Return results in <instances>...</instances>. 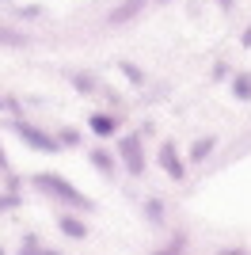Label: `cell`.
<instances>
[{
	"label": "cell",
	"mask_w": 251,
	"mask_h": 255,
	"mask_svg": "<svg viewBox=\"0 0 251 255\" xmlns=\"http://www.w3.org/2000/svg\"><path fill=\"white\" fill-rule=\"evenodd\" d=\"M31 187H34V191H42L46 198H53V202H61L65 210H76V213H92L95 210L92 198H88L76 183H69L65 175H57V171H34Z\"/></svg>",
	"instance_id": "obj_1"
},
{
	"label": "cell",
	"mask_w": 251,
	"mask_h": 255,
	"mask_svg": "<svg viewBox=\"0 0 251 255\" xmlns=\"http://www.w3.org/2000/svg\"><path fill=\"white\" fill-rule=\"evenodd\" d=\"M115 156H118V168H126L129 175H141V171L148 168L145 145H141V137H137V133H122V137H118Z\"/></svg>",
	"instance_id": "obj_2"
},
{
	"label": "cell",
	"mask_w": 251,
	"mask_h": 255,
	"mask_svg": "<svg viewBox=\"0 0 251 255\" xmlns=\"http://www.w3.org/2000/svg\"><path fill=\"white\" fill-rule=\"evenodd\" d=\"M11 133H15V137H19L27 149H34V152H57V149H61L53 133H46V129L31 126L27 118H11Z\"/></svg>",
	"instance_id": "obj_3"
},
{
	"label": "cell",
	"mask_w": 251,
	"mask_h": 255,
	"mask_svg": "<svg viewBox=\"0 0 251 255\" xmlns=\"http://www.w3.org/2000/svg\"><path fill=\"white\" fill-rule=\"evenodd\" d=\"M156 164H160V171H164L171 183L187 179V160H183V152H179L175 141H164V145L156 149Z\"/></svg>",
	"instance_id": "obj_4"
},
{
	"label": "cell",
	"mask_w": 251,
	"mask_h": 255,
	"mask_svg": "<svg viewBox=\"0 0 251 255\" xmlns=\"http://www.w3.org/2000/svg\"><path fill=\"white\" fill-rule=\"evenodd\" d=\"M57 229H61V236H69V240H84V236H88L84 213H76V210H65V213H57Z\"/></svg>",
	"instance_id": "obj_5"
},
{
	"label": "cell",
	"mask_w": 251,
	"mask_h": 255,
	"mask_svg": "<svg viewBox=\"0 0 251 255\" xmlns=\"http://www.w3.org/2000/svg\"><path fill=\"white\" fill-rule=\"evenodd\" d=\"M88 129H92L95 137H118V118L107 115V111H95V115H88Z\"/></svg>",
	"instance_id": "obj_6"
},
{
	"label": "cell",
	"mask_w": 251,
	"mask_h": 255,
	"mask_svg": "<svg viewBox=\"0 0 251 255\" xmlns=\"http://www.w3.org/2000/svg\"><path fill=\"white\" fill-rule=\"evenodd\" d=\"M145 4H148V0H122V4H118V8L107 15V23H111V27H122V23H129L137 11L145 8Z\"/></svg>",
	"instance_id": "obj_7"
},
{
	"label": "cell",
	"mask_w": 251,
	"mask_h": 255,
	"mask_svg": "<svg viewBox=\"0 0 251 255\" xmlns=\"http://www.w3.org/2000/svg\"><path fill=\"white\" fill-rule=\"evenodd\" d=\"M213 149H217V137L213 133H202L194 145H190V156H187V164H206L209 156H213Z\"/></svg>",
	"instance_id": "obj_8"
},
{
	"label": "cell",
	"mask_w": 251,
	"mask_h": 255,
	"mask_svg": "<svg viewBox=\"0 0 251 255\" xmlns=\"http://www.w3.org/2000/svg\"><path fill=\"white\" fill-rule=\"evenodd\" d=\"M92 168L99 171V175H107V179H111V175L118 171V156H115L111 149H103V145H99V149H92Z\"/></svg>",
	"instance_id": "obj_9"
},
{
	"label": "cell",
	"mask_w": 251,
	"mask_h": 255,
	"mask_svg": "<svg viewBox=\"0 0 251 255\" xmlns=\"http://www.w3.org/2000/svg\"><path fill=\"white\" fill-rule=\"evenodd\" d=\"M229 88H232V96L240 99V103H251V73H232Z\"/></svg>",
	"instance_id": "obj_10"
},
{
	"label": "cell",
	"mask_w": 251,
	"mask_h": 255,
	"mask_svg": "<svg viewBox=\"0 0 251 255\" xmlns=\"http://www.w3.org/2000/svg\"><path fill=\"white\" fill-rule=\"evenodd\" d=\"M148 255H187V236L175 233L171 240H167L164 248H156V252H148Z\"/></svg>",
	"instance_id": "obj_11"
},
{
	"label": "cell",
	"mask_w": 251,
	"mask_h": 255,
	"mask_svg": "<svg viewBox=\"0 0 251 255\" xmlns=\"http://www.w3.org/2000/svg\"><path fill=\"white\" fill-rule=\"evenodd\" d=\"M69 84H73L76 92H95V76H88V73H69Z\"/></svg>",
	"instance_id": "obj_12"
},
{
	"label": "cell",
	"mask_w": 251,
	"mask_h": 255,
	"mask_svg": "<svg viewBox=\"0 0 251 255\" xmlns=\"http://www.w3.org/2000/svg\"><path fill=\"white\" fill-rule=\"evenodd\" d=\"M15 255H61V252H57V248H42V244H34V240H27Z\"/></svg>",
	"instance_id": "obj_13"
},
{
	"label": "cell",
	"mask_w": 251,
	"mask_h": 255,
	"mask_svg": "<svg viewBox=\"0 0 251 255\" xmlns=\"http://www.w3.org/2000/svg\"><path fill=\"white\" fill-rule=\"evenodd\" d=\"M0 46H27L19 31H11V27H0Z\"/></svg>",
	"instance_id": "obj_14"
},
{
	"label": "cell",
	"mask_w": 251,
	"mask_h": 255,
	"mask_svg": "<svg viewBox=\"0 0 251 255\" xmlns=\"http://www.w3.org/2000/svg\"><path fill=\"white\" fill-rule=\"evenodd\" d=\"M57 145H61V149H76V145H80V133H76V129H57Z\"/></svg>",
	"instance_id": "obj_15"
},
{
	"label": "cell",
	"mask_w": 251,
	"mask_h": 255,
	"mask_svg": "<svg viewBox=\"0 0 251 255\" xmlns=\"http://www.w3.org/2000/svg\"><path fill=\"white\" fill-rule=\"evenodd\" d=\"M145 213H148V217H152L156 225H164V206H160L156 198H152V202H145Z\"/></svg>",
	"instance_id": "obj_16"
},
{
	"label": "cell",
	"mask_w": 251,
	"mask_h": 255,
	"mask_svg": "<svg viewBox=\"0 0 251 255\" xmlns=\"http://www.w3.org/2000/svg\"><path fill=\"white\" fill-rule=\"evenodd\" d=\"M122 73H126V80H129V84H141V80H145V73H141L137 65H129V61L122 65Z\"/></svg>",
	"instance_id": "obj_17"
},
{
	"label": "cell",
	"mask_w": 251,
	"mask_h": 255,
	"mask_svg": "<svg viewBox=\"0 0 251 255\" xmlns=\"http://www.w3.org/2000/svg\"><path fill=\"white\" fill-rule=\"evenodd\" d=\"M217 255H251V252H248V248H221Z\"/></svg>",
	"instance_id": "obj_18"
},
{
	"label": "cell",
	"mask_w": 251,
	"mask_h": 255,
	"mask_svg": "<svg viewBox=\"0 0 251 255\" xmlns=\"http://www.w3.org/2000/svg\"><path fill=\"white\" fill-rule=\"evenodd\" d=\"M240 46H244V50H251V23L244 27V34H240Z\"/></svg>",
	"instance_id": "obj_19"
},
{
	"label": "cell",
	"mask_w": 251,
	"mask_h": 255,
	"mask_svg": "<svg viewBox=\"0 0 251 255\" xmlns=\"http://www.w3.org/2000/svg\"><path fill=\"white\" fill-rule=\"evenodd\" d=\"M217 4H221L225 11H232V8H236V0H217Z\"/></svg>",
	"instance_id": "obj_20"
},
{
	"label": "cell",
	"mask_w": 251,
	"mask_h": 255,
	"mask_svg": "<svg viewBox=\"0 0 251 255\" xmlns=\"http://www.w3.org/2000/svg\"><path fill=\"white\" fill-rule=\"evenodd\" d=\"M0 171H8V156H4V149H0Z\"/></svg>",
	"instance_id": "obj_21"
},
{
	"label": "cell",
	"mask_w": 251,
	"mask_h": 255,
	"mask_svg": "<svg viewBox=\"0 0 251 255\" xmlns=\"http://www.w3.org/2000/svg\"><path fill=\"white\" fill-rule=\"evenodd\" d=\"M0 111H8V99H0Z\"/></svg>",
	"instance_id": "obj_22"
},
{
	"label": "cell",
	"mask_w": 251,
	"mask_h": 255,
	"mask_svg": "<svg viewBox=\"0 0 251 255\" xmlns=\"http://www.w3.org/2000/svg\"><path fill=\"white\" fill-rule=\"evenodd\" d=\"M0 255H4V248H0Z\"/></svg>",
	"instance_id": "obj_23"
}]
</instances>
